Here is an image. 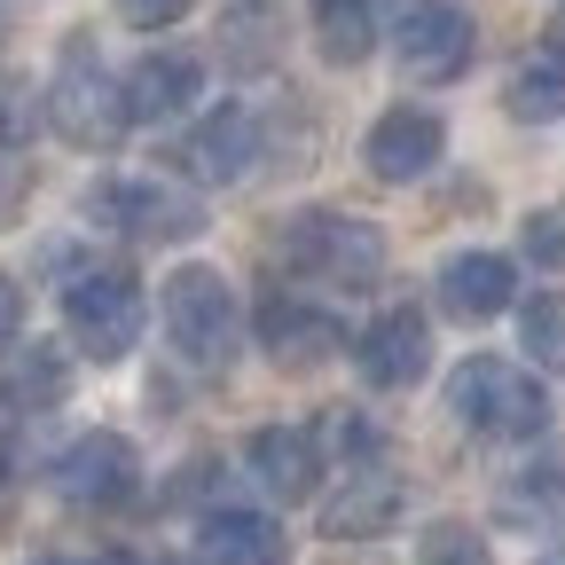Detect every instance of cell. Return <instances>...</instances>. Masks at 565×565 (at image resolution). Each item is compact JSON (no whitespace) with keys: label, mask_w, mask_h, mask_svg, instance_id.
I'll return each instance as SVG.
<instances>
[{"label":"cell","mask_w":565,"mask_h":565,"mask_svg":"<svg viewBox=\"0 0 565 565\" xmlns=\"http://www.w3.org/2000/svg\"><path fill=\"white\" fill-rule=\"evenodd\" d=\"M110 565H150V557H110Z\"/></svg>","instance_id":"cell-31"},{"label":"cell","mask_w":565,"mask_h":565,"mask_svg":"<svg viewBox=\"0 0 565 565\" xmlns=\"http://www.w3.org/2000/svg\"><path fill=\"white\" fill-rule=\"evenodd\" d=\"M282 259L307 282H330V291H377L393 267V244L377 221H353V212H299L282 228Z\"/></svg>","instance_id":"cell-3"},{"label":"cell","mask_w":565,"mask_h":565,"mask_svg":"<svg viewBox=\"0 0 565 565\" xmlns=\"http://www.w3.org/2000/svg\"><path fill=\"white\" fill-rule=\"evenodd\" d=\"M401 503H408V487H401L385 463H353V471H338V487L322 494V534H330V542H370V534H385V526L401 519Z\"/></svg>","instance_id":"cell-13"},{"label":"cell","mask_w":565,"mask_h":565,"mask_svg":"<svg viewBox=\"0 0 565 565\" xmlns=\"http://www.w3.org/2000/svg\"><path fill=\"white\" fill-rule=\"evenodd\" d=\"M244 463H252V479L275 494V503H307L315 471H322L315 433H299V424H259V433L244 440Z\"/></svg>","instance_id":"cell-16"},{"label":"cell","mask_w":565,"mask_h":565,"mask_svg":"<svg viewBox=\"0 0 565 565\" xmlns=\"http://www.w3.org/2000/svg\"><path fill=\"white\" fill-rule=\"evenodd\" d=\"M24 126H32V118H24V103H17V95H0V150H17Z\"/></svg>","instance_id":"cell-28"},{"label":"cell","mask_w":565,"mask_h":565,"mask_svg":"<svg viewBox=\"0 0 565 565\" xmlns=\"http://www.w3.org/2000/svg\"><path fill=\"white\" fill-rule=\"evenodd\" d=\"M158 322H166V345H173L181 370H228L236 345H244V307L228 291V275L204 267V259H189V267L166 275Z\"/></svg>","instance_id":"cell-1"},{"label":"cell","mask_w":565,"mask_h":565,"mask_svg":"<svg viewBox=\"0 0 565 565\" xmlns=\"http://www.w3.org/2000/svg\"><path fill=\"white\" fill-rule=\"evenodd\" d=\"M519 338L534 353V370H565V291H542L519 307Z\"/></svg>","instance_id":"cell-22"},{"label":"cell","mask_w":565,"mask_h":565,"mask_svg":"<svg viewBox=\"0 0 565 565\" xmlns=\"http://www.w3.org/2000/svg\"><path fill=\"white\" fill-rule=\"evenodd\" d=\"M519 252L534 267H565V204H542L526 212V228H519Z\"/></svg>","instance_id":"cell-24"},{"label":"cell","mask_w":565,"mask_h":565,"mask_svg":"<svg viewBox=\"0 0 565 565\" xmlns=\"http://www.w3.org/2000/svg\"><path fill=\"white\" fill-rule=\"evenodd\" d=\"M557 40H565V32H557Z\"/></svg>","instance_id":"cell-32"},{"label":"cell","mask_w":565,"mask_h":565,"mask_svg":"<svg viewBox=\"0 0 565 565\" xmlns=\"http://www.w3.org/2000/svg\"><path fill=\"white\" fill-rule=\"evenodd\" d=\"M440 141H448V126H440L433 110L393 103V110H377L370 134H362V166H370L377 181H424V173L440 166Z\"/></svg>","instance_id":"cell-12"},{"label":"cell","mask_w":565,"mask_h":565,"mask_svg":"<svg viewBox=\"0 0 565 565\" xmlns=\"http://www.w3.org/2000/svg\"><path fill=\"white\" fill-rule=\"evenodd\" d=\"M47 126L63 141H79V150H103V141L126 134V110H118V79L95 63L87 40H71L63 71H55V87H47Z\"/></svg>","instance_id":"cell-7"},{"label":"cell","mask_w":565,"mask_h":565,"mask_svg":"<svg viewBox=\"0 0 565 565\" xmlns=\"http://www.w3.org/2000/svg\"><path fill=\"white\" fill-rule=\"evenodd\" d=\"M385 47H393V63L408 71V79L448 87L479 55V24H471L463 0H401L393 24H385Z\"/></svg>","instance_id":"cell-5"},{"label":"cell","mask_w":565,"mask_h":565,"mask_svg":"<svg viewBox=\"0 0 565 565\" xmlns=\"http://www.w3.org/2000/svg\"><path fill=\"white\" fill-rule=\"evenodd\" d=\"M47 479H55L63 503H79V511H118V503H134V487H141V456L118 433H79L55 456Z\"/></svg>","instance_id":"cell-8"},{"label":"cell","mask_w":565,"mask_h":565,"mask_svg":"<svg viewBox=\"0 0 565 565\" xmlns=\"http://www.w3.org/2000/svg\"><path fill=\"white\" fill-rule=\"evenodd\" d=\"M32 565H79V557H32Z\"/></svg>","instance_id":"cell-30"},{"label":"cell","mask_w":565,"mask_h":565,"mask_svg":"<svg viewBox=\"0 0 565 565\" xmlns=\"http://www.w3.org/2000/svg\"><path fill=\"white\" fill-rule=\"evenodd\" d=\"M307 24H315L322 63H338V71L377 55V0H307Z\"/></svg>","instance_id":"cell-20"},{"label":"cell","mask_w":565,"mask_h":565,"mask_svg":"<svg viewBox=\"0 0 565 565\" xmlns=\"http://www.w3.org/2000/svg\"><path fill=\"white\" fill-rule=\"evenodd\" d=\"M17 338H24V291H17L9 275H0V353H9Z\"/></svg>","instance_id":"cell-27"},{"label":"cell","mask_w":565,"mask_h":565,"mask_svg":"<svg viewBox=\"0 0 565 565\" xmlns=\"http://www.w3.org/2000/svg\"><path fill=\"white\" fill-rule=\"evenodd\" d=\"M282 526L275 511H252V503H212L196 519V557L204 565H282Z\"/></svg>","instance_id":"cell-15"},{"label":"cell","mask_w":565,"mask_h":565,"mask_svg":"<svg viewBox=\"0 0 565 565\" xmlns=\"http://www.w3.org/2000/svg\"><path fill=\"white\" fill-rule=\"evenodd\" d=\"M252 330H259V353L282 362V370H322L330 353L345 345L338 315L322 299H299V291H267L259 315H252Z\"/></svg>","instance_id":"cell-10"},{"label":"cell","mask_w":565,"mask_h":565,"mask_svg":"<svg viewBox=\"0 0 565 565\" xmlns=\"http://www.w3.org/2000/svg\"><path fill=\"white\" fill-rule=\"evenodd\" d=\"M519 299V259L511 252H456L440 267V307L463 315V322H487Z\"/></svg>","instance_id":"cell-17"},{"label":"cell","mask_w":565,"mask_h":565,"mask_svg":"<svg viewBox=\"0 0 565 565\" xmlns=\"http://www.w3.org/2000/svg\"><path fill=\"white\" fill-rule=\"evenodd\" d=\"M259 158V110L252 103H212L181 141H173V166L189 181H236Z\"/></svg>","instance_id":"cell-11"},{"label":"cell","mask_w":565,"mask_h":565,"mask_svg":"<svg viewBox=\"0 0 565 565\" xmlns=\"http://www.w3.org/2000/svg\"><path fill=\"white\" fill-rule=\"evenodd\" d=\"M9 463H17V448H9V433H0V479H9Z\"/></svg>","instance_id":"cell-29"},{"label":"cell","mask_w":565,"mask_h":565,"mask_svg":"<svg viewBox=\"0 0 565 565\" xmlns=\"http://www.w3.org/2000/svg\"><path fill=\"white\" fill-rule=\"evenodd\" d=\"M196 87H204L196 55L158 47V55H141L126 79H118V110H126V126H173V118L196 110Z\"/></svg>","instance_id":"cell-14"},{"label":"cell","mask_w":565,"mask_h":565,"mask_svg":"<svg viewBox=\"0 0 565 565\" xmlns=\"http://www.w3.org/2000/svg\"><path fill=\"white\" fill-rule=\"evenodd\" d=\"M353 370H362V385H377V393H408L424 370H433V322H424V307H385L377 322H362Z\"/></svg>","instance_id":"cell-9"},{"label":"cell","mask_w":565,"mask_h":565,"mask_svg":"<svg viewBox=\"0 0 565 565\" xmlns=\"http://www.w3.org/2000/svg\"><path fill=\"white\" fill-rule=\"evenodd\" d=\"M307 433H315V456H322V463H338V471L377 463V433H370V416H362V408H322Z\"/></svg>","instance_id":"cell-21"},{"label":"cell","mask_w":565,"mask_h":565,"mask_svg":"<svg viewBox=\"0 0 565 565\" xmlns=\"http://www.w3.org/2000/svg\"><path fill=\"white\" fill-rule=\"evenodd\" d=\"M118 17H126L134 32H166V24L189 17V0H118Z\"/></svg>","instance_id":"cell-25"},{"label":"cell","mask_w":565,"mask_h":565,"mask_svg":"<svg viewBox=\"0 0 565 565\" xmlns=\"http://www.w3.org/2000/svg\"><path fill=\"white\" fill-rule=\"evenodd\" d=\"M87 221L126 236V244H181L204 228V204L166 189V181H134V173H103L87 189Z\"/></svg>","instance_id":"cell-6"},{"label":"cell","mask_w":565,"mask_h":565,"mask_svg":"<svg viewBox=\"0 0 565 565\" xmlns=\"http://www.w3.org/2000/svg\"><path fill=\"white\" fill-rule=\"evenodd\" d=\"M416 565H494V557H487V542H479L471 526L440 519V526H424V542H416Z\"/></svg>","instance_id":"cell-23"},{"label":"cell","mask_w":565,"mask_h":565,"mask_svg":"<svg viewBox=\"0 0 565 565\" xmlns=\"http://www.w3.org/2000/svg\"><path fill=\"white\" fill-rule=\"evenodd\" d=\"M494 511H503V526H550V519H565V456H557V448L526 456V463L503 479Z\"/></svg>","instance_id":"cell-18"},{"label":"cell","mask_w":565,"mask_h":565,"mask_svg":"<svg viewBox=\"0 0 565 565\" xmlns=\"http://www.w3.org/2000/svg\"><path fill=\"white\" fill-rule=\"evenodd\" d=\"M557 565H565V557H557Z\"/></svg>","instance_id":"cell-33"},{"label":"cell","mask_w":565,"mask_h":565,"mask_svg":"<svg viewBox=\"0 0 565 565\" xmlns=\"http://www.w3.org/2000/svg\"><path fill=\"white\" fill-rule=\"evenodd\" d=\"M503 110H511L519 126H557V118H565V40H542V47L511 71Z\"/></svg>","instance_id":"cell-19"},{"label":"cell","mask_w":565,"mask_h":565,"mask_svg":"<svg viewBox=\"0 0 565 565\" xmlns=\"http://www.w3.org/2000/svg\"><path fill=\"white\" fill-rule=\"evenodd\" d=\"M55 377H63V370H55V353H32V362L17 370V401H32V408H40V401H55V393H63Z\"/></svg>","instance_id":"cell-26"},{"label":"cell","mask_w":565,"mask_h":565,"mask_svg":"<svg viewBox=\"0 0 565 565\" xmlns=\"http://www.w3.org/2000/svg\"><path fill=\"white\" fill-rule=\"evenodd\" d=\"M141 315H150V299H141V275L134 267H79L63 282V338L87 353V362H126V353L141 345Z\"/></svg>","instance_id":"cell-4"},{"label":"cell","mask_w":565,"mask_h":565,"mask_svg":"<svg viewBox=\"0 0 565 565\" xmlns=\"http://www.w3.org/2000/svg\"><path fill=\"white\" fill-rule=\"evenodd\" d=\"M448 408L471 424L479 440H542L550 433V393L534 385V370L503 362V353H471L448 370Z\"/></svg>","instance_id":"cell-2"}]
</instances>
